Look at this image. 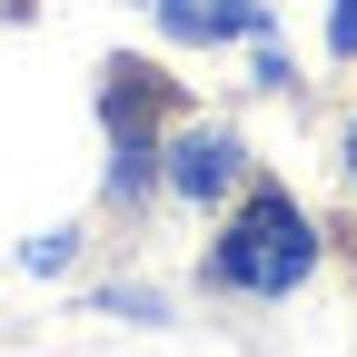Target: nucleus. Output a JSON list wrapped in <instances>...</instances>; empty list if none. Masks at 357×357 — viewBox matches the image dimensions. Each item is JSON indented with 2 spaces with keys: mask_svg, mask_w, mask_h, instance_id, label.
<instances>
[{
  "mask_svg": "<svg viewBox=\"0 0 357 357\" xmlns=\"http://www.w3.org/2000/svg\"><path fill=\"white\" fill-rule=\"evenodd\" d=\"M307 258H318L307 208H298V199H248V208H238V229L218 238L208 278H218V288H248V298H278V288L307 278Z\"/></svg>",
  "mask_w": 357,
  "mask_h": 357,
  "instance_id": "nucleus-1",
  "label": "nucleus"
},
{
  "mask_svg": "<svg viewBox=\"0 0 357 357\" xmlns=\"http://www.w3.org/2000/svg\"><path fill=\"white\" fill-rule=\"evenodd\" d=\"M238 178V139L229 129H178V149H169V189L178 199H218Z\"/></svg>",
  "mask_w": 357,
  "mask_h": 357,
  "instance_id": "nucleus-2",
  "label": "nucleus"
},
{
  "mask_svg": "<svg viewBox=\"0 0 357 357\" xmlns=\"http://www.w3.org/2000/svg\"><path fill=\"white\" fill-rule=\"evenodd\" d=\"M159 20H169V40H248L268 10L258 0H159Z\"/></svg>",
  "mask_w": 357,
  "mask_h": 357,
  "instance_id": "nucleus-3",
  "label": "nucleus"
},
{
  "mask_svg": "<svg viewBox=\"0 0 357 357\" xmlns=\"http://www.w3.org/2000/svg\"><path fill=\"white\" fill-rule=\"evenodd\" d=\"M328 50L357 60V0H337V10H328Z\"/></svg>",
  "mask_w": 357,
  "mask_h": 357,
  "instance_id": "nucleus-4",
  "label": "nucleus"
},
{
  "mask_svg": "<svg viewBox=\"0 0 357 357\" xmlns=\"http://www.w3.org/2000/svg\"><path fill=\"white\" fill-rule=\"evenodd\" d=\"M347 169H357V129H347Z\"/></svg>",
  "mask_w": 357,
  "mask_h": 357,
  "instance_id": "nucleus-5",
  "label": "nucleus"
}]
</instances>
